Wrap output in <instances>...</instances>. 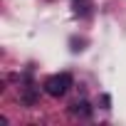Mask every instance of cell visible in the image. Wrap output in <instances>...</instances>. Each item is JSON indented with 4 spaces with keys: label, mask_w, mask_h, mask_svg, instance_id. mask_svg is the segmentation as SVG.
Returning a JSON list of instances; mask_svg holds the SVG:
<instances>
[{
    "label": "cell",
    "mask_w": 126,
    "mask_h": 126,
    "mask_svg": "<svg viewBox=\"0 0 126 126\" xmlns=\"http://www.w3.org/2000/svg\"><path fill=\"white\" fill-rule=\"evenodd\" d=\"M72 114L89 116V114H92V106H89V101H77V104H72Z\"/></svg>",
    "instance_id": "obj_2"
},
{
    "label": "cell",
    "mask_w": 126,
    "mask_h": 126,
    "mask_svg": "<svg viewBox=\"0 0 126 126\" xmlns=\"http://www.w3.org/2000/svg\"><path fill=\"white\" fill-rule=\"evenodd\" d=\"M72 87V77L67 74V72H62V74H54V77H49L47 82H45V92L49 94V96H64L67 94V89Z\"/></svg>",
    "instance_id": "obj_1"
}]
</instances>
